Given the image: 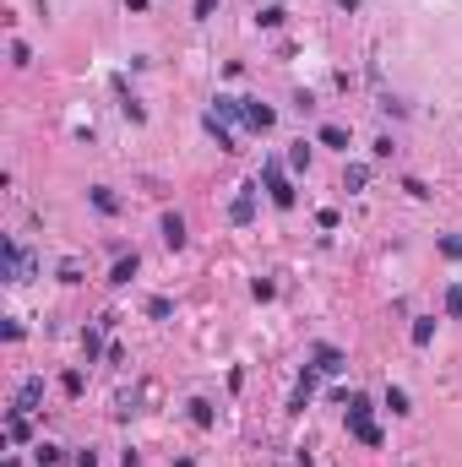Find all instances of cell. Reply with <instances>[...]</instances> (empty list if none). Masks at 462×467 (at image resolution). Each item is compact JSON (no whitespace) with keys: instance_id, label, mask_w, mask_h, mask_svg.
Segmentation results:
<instances>
[{"instance_id":"ffe728a7","label":"cell","mask_w":462,"mask_h":467,"mask_svg":"<svg viewBox=\"0 0 462 467\" xmlns=\"http://www.w3.org/2000/svg\"><path fill=\"white\" fill-rule=\"evenodd\" d=\"M386 407H391V413H408V391H402V386H386Z\"/></svg>"},{"instance_id":"2e32d148","label":"cell","mask_w":462,"mask_h":467,"mask_svg":"<svg viewBox=\"0 0 462 467\" xmlns=\"http://www.w3.org/2000/svg\"><path fill=\"white\" fill-rule=\"evenodd\" d=\"M191 424H196V429H207V424H212V402H207V396H196V402H191Z\"/></svg>"},{"instance_id":"9c48e42d","label":"cell","mask_w":462,"mask_h":467,"mask_svg":"<svg viewBox=\"0 0 462 467\" xmlns=\"http://www.w3.org/2000/svg\"><path fill=\"white\" fill-rule=\"evenodd\" d=\"M315 142H321V147H337V153H348V131H343V125H332V120L315 131Z\"/></svg>"},{"instance_id":"1f68e13d","label":"cell","mask_w":462,"mask_h":467,"mask_svg":"<svg viewBox=\"0 0 462 467\" xmlns=\"http://www.w3.org/2000/svg\"><path fill=\"white\" fill-rule=\"evenodd\" d=\"M294 467H310V457H300V462H294Z\"/></svg>"},{"instance_id":"603a6c76","label":"cell","mask_w":462,"mask_h":467,"mask_svg":"<svg viewBox=\"0 0 462 467\" xmlns=\"http://www.w3.org/2000/svg\"><path fill=\"white\" fill-rule=\"evenodd\" d=\"M147 315H153V320H169V315H174V305L158 294V299H147Z\"/></svg>"},{"instance_id":"8fae6325","label":"cell","mask_w":462,"mask_h":467,"mask_svg":"<svg viewBox=\"0 0 462 467\" xmlns=\"http://www.w3.org/2000/svg\"><path fill=\"white\" fill-rule=\"evenodd\" d=\"M136 266H142L136 255H120V261H114V272H109V283H114V288H125V283L136 277Z\"/></svg>"},{"instance_id":"484cf974","label":"cell","mask_w":462,"mask_h":467,"mask_svg":"<svg viewBox=\"0 0 462 467\" xmlns=\"http://www.w3.org/2000/svg\"><path fill=\"white\" fill-rule=\"evenodd\" d=\"M354 435H359V440H365V446H381V429H376V424H359V429H354Z\"/></svg>"},{"instance_id":"4316f807","label":"cell","mask_w":462,"mask_h":467,"mask_svg":"<svg viewBox=\"0 0 462 467\" xmlns=\"http://www.w3.org/2000/svg\"><path fill=\"white\" fill-rule=\"evenodd\" d=\"M71 462H77V467H98V451H93V446H82V451L71 457Z\"/></svg>"},{"instance_id":"ba28073f","label":"cell","mask_w":462,"mask_h":467,"mask_svg":"<svg viewBox=\"0 0 462 467\" xmlns=\"http://www.w3.org/2000/svg\"><path fill=\"white\" fill-rule=\"evenodd\" d=\"M158 229H163V244H169V250H180V244H185V218H180V212H163V223H158Z\"/></svg>"},{"instance_id":"5b68a950","label":"cell","mask_w":462,"mask_h":467,"mask_svg":"<svg viewBox=\"0 0 462 467\" xmlns=\"http://www.w3.org/2000/svg\"><path fill=\"white\" fill-rule=\"evenodd\" d=\"M245 125H250V131H272V125H278V114H272L261 98H245Z\"/></svg>"},{"instance_id":"9a60e30c","label":"cell","mask_w":462,"mask_h":467,"mask_svg":"<svg viewBox=\"0 0 462 467\" xmlns=\"http://www.w3.org/2000/svg\"><path fill=\"white\" fill-rule=\"evenodd\" d=\"M267 190H272V207H283V212L294 207V185H289V179H278V185H267Z\"/></svg>"},{"instance_id":"4dcf8cb0","label":"cell","mask_w":462,"mask_h":467,"mask_svg":"<svg viewBox=\"0 0 462 467\" xmlns=\"http://www.w3.org/2000/svg\"><path fill=\"white\" fill-rule=\"evenodd\" d=\"M5 467H22V462H16V457H5Z\"/></svg>"},{"instance_id":"7a4b0ae2","label":"cell","mask_w":462,"mask_h":467,"mask_svg":"<svg viewBox=\"0 0 462 467\" xmlns=\"http://www.w3.org/2000/svg\"><path fill=\"white\" fill-rule=\"evenodd\" d=\"M310 359H315V364H310L315 375H343V370H348V353H343V348H332V342H315V353H310Z\"/></svg>"},{"instance_id":"6da1fadb","label":"cell","mask_w":462,"mask_h":467,"mask_svg":"<svg viewBox=\"0 0 462 467\" xmlns=\"http://www.w3.org/2000/svg\"><path fill=\"white\" fill-rule=\"evenodd\" d=\"M33 272H38V261H33L16 239H5V244H0V277H5V283H27Z\"/></svg>"},{"instance_id":"4fadbf2b","label":"cell","mask_w":462,"mask_h":467,"mask_svg":"<svg viewBox=\"0 0 462 467\" xmlns=\"http://www.w3.org/2000/svg\"><path fill=\"white\" fill-rule=\"evenodd\" d=\"M343 185H348V190H365V185H370V163H348V168H343Z\"/></svg>"},{"instance_id":"d4e9b609","label":"cell","mask_w":462,"mask_h":467,"mask_svg":"<svg viewBox=\"0 0 462 467\" xmlns=\"http://www.w3.org/2000/svg\"><path fill=\"white\" fill-rule=\"evenodd\" d=\"M289 168H310V147H305V142H300V147L289 153Z\"/></svg>"},{"instance_id":"30bf717a","label":"cell","mask_w":462,"mask_h":467,"mask_svg":"<svg viewBox=\"0 0 462 467\" xmlns=\"http://www.w3.org/2000/svg\"><path fill=\"white\" fill-rule=\"evenodd\" d=\"M87 196H93V207H98V212H104V218H114V212H120V196H114V190H109V185H93V190H87Z\"/></svg>"},{"instance_id":"e0dca14e","label":"cell","mask_w":462,"mask_h":467,"mask_svg":"<svg viewBox=\"0 0 462 467\" xmlns=\"http://www.w3.org/2000/svg\"><path fill=\"white\" fill-rule=\"evenodd\" d=\"M441 305H446L452 320H462V283H446V299H441Z\"/></svg>"},{"instance_id":"8992f818","label":"cell","mask_w":462,"mask_h":467,"mask_svg":"<svg viewBox=\"0 0 462 467\" xmlns=\"http://www.w3.org/2000/svg\"><path fill=\"white\" fill-rule=\"evenodd\" d=\"M229 218L234 223H250L256 218V185H239V196L229 201Z\"/></svg>"},{"instance_id":"cb8c5ba5","label":"cell","mask_w":462,"mask_h":467,"mask_svg":"<svg viewBox=\"0 0 462 467\" xmlns=\"http://www.w3.org/2000/svg\"><path fill=\"white\" fill-rule=\"evenodd\" d=\"M250 294H256V299H272V294H278V283H272V277H256V283H250Z\"/></svg>"},{"instance_id":"83f0119b","label":"cell","mask_w":462,"mask_h":467,"mask_svg":"<svg viewBox=\"0 0 462 467\" xmlns=\"http://www.w3.org/2000/svg\"><path fill=\"white\" fill-rule=\"evenodd\" d=\"M212 5H218V0H196V16H212Z\"/></svg>"},{"instance_id":"ac0fdd59","label":"cell","mask_w":462,"mask_h":467,"mask_svg":"<svg viewBox=\"0 0 462 467\" xmlns=\"http://www.w3.org/2000/svg\"><path fill=\"white\" fill-rule=\"evenodd\" d=\"M441 255L446 261H462V233H441Z\"/></svg>"},{"instance_id":"f546056e","label":"cell","mask_w":462,"mask_h":467,"mask_svg":"<svg viewBox=\"0 0 462 467\" xmlns=\"http://www.w3.org/2000/svg\"><path fill=\"white\" fill-rule=\"evenodd\" d=\"M337 5H343V11H359V0H337Z\"/></svg>"},{"instance_id":"f1b7e54d","label":"cell","mask_w":462,"mask_h":467,"mask_svg":"<svg viewBox=\"0 0 462 467\" xmlns=\"http://www.w3.org/2000/svg\"><path fill=\"white\" fill-rule=\"evenodd\" d=\"M147 5H153V0H125V11H147Z\"/></svg>"},{"instance_id":"d6986e66","label":"cell","mask_w":462,"mask_h":467,"mask_svg":"<svg viewBox=\"0 0 462 467\" xmlns=\"http://www.w3.org/2000/svg\"><path fill=\"white\" fill-rule=\"evenodd\" d=\"M283 22H289L283 5H261V27H283Z\"/></svg>"},{"instance_id":"3957f363","label":"cell","mask_w":462,"mask_h":467,"mask_svg":"<svg viewBox=\"0 0 462 467\" xmlns=\"http://www.w3.org/2000/svg\"><path fill=\"white\" fill-rule=\"evenodd\" d=\"M337 402L348 407V429L370 424V396H365V391H337Z\"/></svg>"},{"instance_id":"44dd1931","label":"cell","mask_w":462,"mask_h":467,"mask_svg":"<svg viewBox=\"0 0 462 467\" xmlns=\"http://www.w3.org/2000/svg\"><path fill=\"white\" fill-rule=\"evenodd\" d=\"M60 283H82V261H77V255L60 261Z\"/></svg>"},{"instance_id":"277c9868","label":"cell","mask_w":462,"mask_h":467,"mask_svg":"<svg viewBox=\"0 0 462 467\" xmlns=\"http://www.w3.org/2000/svg\"><path fill=\"white\" fill-rule=\"evenodd\" d=\"M5 440H11V446H27V440H33V418H27L22 407L5 413Z\"/></svg>"},{"instance_id":"7402d4cb","label":"cell","mask_w":462,"mask_h":467,"mask_svg":"<svg viewBox=\"0 0 462 467\" xmlns=\"http://www.w3.org/2000/svg\"><path fill=\"white\" fill-rule=\"evenodd\" d=\"M278 179H283V163L267 157V163H261V185H278Z\"/></svg>"},{"instance_id":"7c38bea8","label":"cell","mask_w":462,"mask_h":467,"mask_svg":"<svg viewBox=\"0 0 462 467\" xmlns=\"http://www.w3.org/2000/svg\"><path fill=\"white\" fill-rule=\"evenodd\" d=\"M33 462L38 467H60V446H55V440H33Z\"/></svg>"},{"instance_id":"52a82bcc","label":"cell","mask_w":462,"mask_h":467,"mask_svg":"<svg viewBox=\"0 0 462 467\" xmlns=\"http://www.w3.org/2000/svg\"><path fill=\"white\" fill-rule=\"evenodd\" d=\"M38 402H44V381H38V375H27V381L16 386V407H22V413H33Z\"/></svg>"},{"instance_id":"5bb4252c","label":"cell","mask_w":462,"mask_h":467,"mask_svg":"<svg viewBox=\"0 0 462 467\" xmlns=\"http://www.w3.org/2000/svg\"><path fill=\"white\" fill-rule=\"evenodd\" d=\"M430 337H435V315H419L413 320V348H430Z\"/></svg>"}]
</instances>
